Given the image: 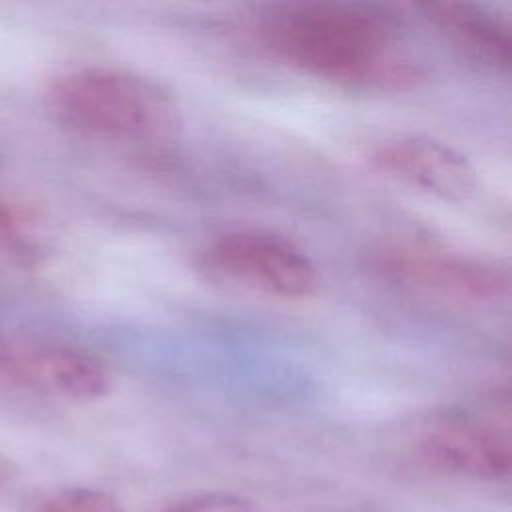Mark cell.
I'll use <instances>...</instances> for the list:
<instances>
[{
	"instance_id": "ba28073f",
	"label": "cell",
	"mask_w": 512,
	"mask_h": 512,
	"mask_svg": "<svg viewBox=\"0 0 512 512\" xmlns=\"http://www.w3.org/2000/svg\"><path fill=\"white\" fill-rule=\"evenodd\" d=\"M468 52L508 66L512 56L510 28L474 0H406Z\"/></svg>"
},
{
	"instance_id": "3957f363",
	"label": "cell",
	"mask_w": 512,
	"mask_h": 512,
	"mask_svg": "<svg viewBox=\"0 0 512 512\" xmlns=\"http://www.w3.org/2000/svg\"><path fill=\"white\" fill-rule=\"evenodd\" d=\"M382 274L406 288L464 302H490L508 292V270L492 258L462 254L436 244L402 242L376 260Z\"/></svg>"
},
{
	"instance_id": "52a82bcc",
	"label": "cell",
	"mask_w": 512,
	"mask_h": 512,
	"mask_svg": "<svg viewBox=\"0 0 512 512\" xmlns=\"http://www.w3.org/2000/svg\"><path fill=\"white\" fill-rule=\"evenodd\" d=\"M372 164L388 178L430 196L460 202L478 190V172L466 154L430 136H400L378 146Z\"/></svg>"
},
{
	"instance_id": "8992f818",
	"label": "cell",
	"mask_w": 512,
	"mask_h": 512,
	"mask_svg": "<svg viewBox=\"0 0 512 512\" xmlns=\"http://www.w3.org/2000/svg\"><path fill=\"white\" fill-rule=\"evenodd\" d=\"M420 454L434 468L472 480L498 482L512 472L508 432L468 414H450L430 424L420 438Z\"/></svg>"
},
{
	"instance_id": "7c38bea8",
	"label": "cell",
	"mask_w": 512,
	"mask_h": 512,
	"mask_svg": "<svg viewBox=\"0 0 512 512\" xmlns=\"http://www.w3.org/2000/svg\"><path fill=\"white\" fill-rule=\"evenodd\" d=\"M14 476H16L14 466H12L6 458L0 456V492L10 486V482L14 480Z\"/></svg>"
},
{
	"instance_id": "30bf717a",
	"label": "cell",
	"mask_w": 512,
	"mask_h": 512,
	"mask_svg": "<svg viewBox=\"0 0 512 512\" xmlns=\"http://www.w3.org/2000/svg\"><path fill=\"white\" fill-rule=\"evenodd\" d=\"M162 512H264L256 502L232 492H202L176 500Z\"/></svg>"
},
{
	"instance_id": "6da1fadb",
	"label": "cell",
	"mask_w": 512,
	"mask_h": 512,
	"mask_svg": "<svg viewBox=\"0 0 512 512\" xmlns=\"http://www.w3.org/2000/svg\"><path fill=\"white\" fill-rule=\"evenodd\" d=\"M270 40L288 64L334 84L404 90L420 80L386 20L360 4L298 6L272 24Z\"/></svg>"
},
{
	"instance_id": "9c48e42d",
	"label": "cell",
	"mask_w": 512,
	"mask_h": 512,
	"mask_svg": "<svg viewBox=\"0 0 512 512\" xmlns=\"http://www.w3.org/2000/svg\"><path fill=\"white\" fill-rule=\"evenodd\" d=\"M34 512H126V508L106 490L92 486H70L40 500Z\"/></svg>"
},
{
	"instance_id": "8fae6325",
	"label": "cell",
	"mask_w": 512,
	"mask_h": 512,
	"mask_svg": "<svg viewBox=\"0 0 512 512\" xmlns=\"http://www.w3.org/2000/svg\"><path fill=\"white\" fill-rule=\"evenodd\" d=\"M0 246L20 254L22 258H30L28 254L32 252L24 222L4 206H0Z\"/></svg>"
},
{
	"instance_id": "5b68a950",
	"label": "cell",
	"mask_w": 512,
	"mask_h": 512,
	"mask_svg": "<svg viewBox=\"0 0 512 512\" xmlns=\"http://www.w3.org/2000/svg\"><path fill=\"white\" fill-rule=\"evenodd\" d=\"M210 258L214 266L250 286L278 298H306L318 288L312 258L292 240L264 230H236L220 236Z\"/></svg>"
},
{
	"instance_id": "7a4b0ae2",
	"label": "cell",
	"mask_w": 512,
	"mask_h": 512,
	"mask_svg": "<svg viewBox=\"0 0 512 512\" xmlns=\"http://www.w3.org/2000/svg\"><path fill=\"white\" fill-rule=\"evenodd\" d=\"M50 106L60 120L108 138H152L178 124L172 92L132 70L88 66L62 74L50 88Z\"/></svg>"
},
{
	"instance_id": "277c9868",
	"label": "cell",
	"mask_w": 512,
	"mask_h": 512,
	"mask_svg": "<svg viewBox=\"0 0 512 512\" xmlns=\"http://www.w3.org/2000/svg\"><path fill=\"white\" fill-rule=\"evenodd\" d=\"M0 376L66 400L90 402L110 388L106 364L90 350L44 338L0 332Z\"/></svg>"
}]
</instances>
